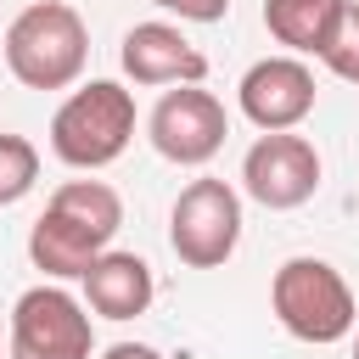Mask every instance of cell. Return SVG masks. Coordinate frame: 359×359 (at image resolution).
I'll return each instance as SVG.
<instances>
[{"mask_svg": "<svg viewBox=\"0 0 359 359\" xmlns=\"http://www.w3.org/2000/svg\"><path fill=\"white\" fill-rule=\"evenodd\" d=\"M269 303H275V320L297 342H314V348H331V342L353 337V325H359L353 286L325 258H286L269 280Z\"/></svg>", "mask_w": 359, "mask_h": 359, "instance_id": "cell-2", "label": "cell"}, {"mask_svg": "<svg viewBox=\"0 0 359 359\" xmlns=\"http://www.w3.org/2000/svg\"><path fill=\"white\" fill-rule=\"evenodd\" d=\"M95 331H90V309L50 286H28L11 303V359H90Z\"/></svg>", "mask_w": 359, "mask_h": 359, "instance_id": "cell-5", "label": "cell"}, {"mask_svg": "<svg viewBox=\"0 0 359 359\" xmlns=\"http://www.w3.org/2000/svg\"><path fill=\"white\" fill-rule=\"evenodd\" d=\"M101 359H163L157 348H146V342H112Z\"/></svg>", "mask_w": 359, "mask_h": 359, "instance_id": "cell-17", "label": "cell"}, {"mask_svg": "<svg viewBox=\"0 0 359 359\" xmlns=\"http://www.w3.org/2000/svg\"><path fill=\"white\" fill-rule=\"evenodd\" d=\"M236 95L247 123H258L264 135H286L314 112V73L303 56H264L241 73Z\"/></svg>", "mask_w": 359, "mask_h": 359, "instance_id": "cell-8", "label": "cell"}, {"mask_svg": "<svg viewBox=\"0 0 359 359\" xmlns=\"http://www.w3.org/2000/svg\"><path fill=\"white\" fill-rule=\"evenodd\" d=\"M241 241V196L224 180H191L168 208V247L185 269H219Z\"/></svg>", "mask_w": 359, "mask_h": 359, "instance_id": "cell-4", "label": "cell"}, {"mask_svg": "<svg viewBox=\"0 0 359 359\" xmlns=\"http://www.w3.org/2000/svg\"><path fill=\"white\" fill-rule=\"evenodd\" d=\"M157 297V280H151V264L140 252H101L84 275V309L101 314V320H135L146 314Z\"/></svg>", "mask_w": 359, "mask_h": 359, "instance_id": "cell-10", "label": "cell"}, {"mask_svg": "<svg viewBox=\"0 0 359 359\" xmlns=\"http://www.w3.org/2000/svg\"><path fill=\"white\" fill-rule=\"evenodd\" d=\"M353 359H359V337H353Z\"/></svg>", "mask_w": 359, "mask_h": 359, "instance_id": "cell-18", "label": "cell"}, {"mask_svg": "<svg viewBox=\"0 0 359 359\" xmlns=\"http://www.w3.org/2000/svg\"><path fill=\"white\" fill-rule=\"evenodd\" d=\"M129 135H135V95L112 79H90L50 118V151L67 168H84V174L118 163Z\"/></svg>", "mask_w": 359, "mask_h": 359, "instance_id": "cell-3", "label": "cell"}, {"mask_svg": "<svg viewBox=\"0 0 359 359\" xmlns=\"http://www.w3.org/2000/svg\"><path fill=\"white\" fill-rule=\"evenodd\" d=\"M163 11H180V22H219L230 11V0H151Z\"/></svg>", "mask_w": 359, "mask_h": 359, "instance_id": "cell-16", "label": "cell"}, {"mask_svg": "<svg viewBox=\"0 0 359 359\" xmlns=\"http://www.w3.org/2000/svg\"><path fill=\"white\" fill-rule=\"evenodd\" d=\"M90 62V28L67 0H34L6 28V67L22 90H67Z\"/></svg>", "mask_w": 359, "mask_h": 359, "instance_id": "cell-1", "label": "cell"}, {"mask_svg": "<svg viewBox=\"0 0 359 359\" xmlns=\"http://www.w3.org/2000/svg\"><path fill=\"white\" fill-rule=\"evenodd\" d=\"M39 180V151L28 135H0V208L22 202Z\"/></svg>", "mask_w": 359, "mask_h": 359, "instance_id": "cell-14", "label": "cell"}, {"mask_svg": "<svg viewBox=\"0 0 359 359\" xmlns=\"http://www.w3.org/2000/svg\"><path fill=\"white\" fill-rule=\"evenodd\" d=\"M146 135H151L157 157H168L180 168H202L224 146L230 118H224V101L219 95H208L196 84H180V90H163V101L146 118Z\"/></svg>", "mask_w": 359, "mask_h": 359, "instance_id": "cell-6", "label": "cell"}, {"mask_svg": "<svg viewBox=\"0 0 359 359\" xmlns=\"http://www.w3.org/2000/svg\"><path fill=\"white\" fill-rule=\"evenodd\" d=\"M320 62H325L342 84H353V90H359V0H348V6H342L337 28H331V39H325V50H320Z\"/></svg>", "mask_w": 359, "mask_h": 359, "instance_id": "cell-15", "label": "cell"}, {"mask_svg": "<svg viewBox=\"0 0 359 359\" xmlns=\"http://www.w3.org/2000/svg\"><path fill=\"white\" fill-rule=\"evenodd\" d=\"M101 252H107V247H101L90 230H79L73 219H62L56 208H45V213L34 219V230H28V258H34V269H45L50 280H84Z\"/></svg>", "mask_w": 359, "mask_h": 359, "instance_id": "cell-11", "label": "cell"}, {"mask_svg": "<svg viewBox=\"0 0 359 359\" xmlns=\"http://www.w3.org/2000/svg\"><path fill=\"white\" fill-rule=\"evenodd\" d=\"M118 62L135 84L163 90V84H202L208 79V56L174 28V22H135L118 45Z\"/></svg>", "mask_w": 359, "mask_h": 359, "instance_id": "cell-9", "label": "cell"}, {"mask_svg": "<svg viewBox=\"0 0 359 359\" xmlns=\"http://www.w3.org/2000/svg\"><path fill=\"white\" fill-rule=\"evenodd\" d=\"M348 0H264V28L292 56H320Z\"/></svg>", "mask_w": 359, "mask_h": 359, "instance_id": "cell-12", "label": "cell"}, {"mask_svg": "<svg viewBox=\"0 0 359 359\" xmlns=\"http://www.w3.org/2000/svg\"><path fill=\"white\" fill-rule=\"evenodd\" d=\"M241 185L269 213L303 208L320 191V151H314V140H303L292 129L286 135H258L247 146V157H241Z\"/></svg>", "mask_w": 359, "mask_h": 359, "instance_id": "cell-7", "label": "cell"}, {"mask_svg": "<svg viewBox=\"0 0 359 359\" xmlns=\"http://www.w3.org/2000/svg\"><path fill=\"white\" fill-rule=\"evenodd\" d=\"M45 208H56V213L73 219L79 230H90L101 247L123 230V202H118V191L101 185V180H67V185H56V196H50Z\"/></svg>", "mask_w": 359, "mask_h": 359, "instance_id": "cell-13", "label": "cell"}]
</instances>
